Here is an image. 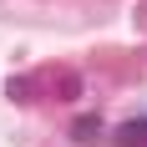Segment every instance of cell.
<instances>
[{"label": "cell", "instance_id": "obj_1", "mask_svg": "<svg viewBox=\"0 0 147 147\" xmlns=\"http://www.w3.org/2000/svg\"><path fill=\"white\" fill-rule=\"evenodd\" d=\"M117 142H122V147H147V122H127V127H117Z\"/></svg>", "mask_w": 147, "mask_h": 147}, {"label": "cell", "instance_id": "obj_2", "mask_svg": "<svg viewBox=\"0 0 147 147\" xmlns=\"http://www.w3.org/2000/svg\"><path fill=\"white\" fill-rule=\"evenodd\" d=\"M71 132H76V142H96V137H102V122H96V117H81Z\"/></svg>", "mask_w": 147, "mask_h": 147}]
</instances>
